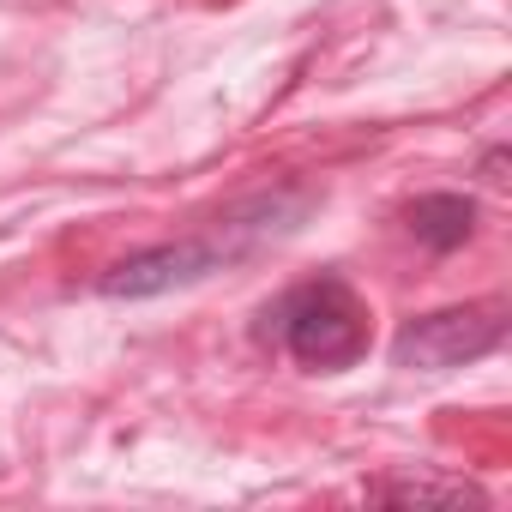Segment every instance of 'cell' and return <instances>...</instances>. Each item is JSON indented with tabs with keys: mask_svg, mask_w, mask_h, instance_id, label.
<instances>
[{
	"mask_svg": "<svg viewBox=\"0 0 512 512\" xmlns=\"http://www.w3.org/2000/svg\"><path fill=\"white\" fill-rule=\"evenodd\" d=\"M404 229L428 253H458L476 235V199H464V193H422V199L404 205Z\"/></svg>",
	"mask_w": 512,
	"mask_h": 512,
	"instance_id": "277c9868",
	"label": "cell"
},
{
	"mask_svg": "<svg viewBox=\"0 0 512 512\" xmlns=\"http://www.w3.org/2000/svg\"><path fill=\"white\" fill-rule=\"evenodd\" d=\"M506 302H464V308H434V314H416L398 326L392 338V362L410 368V374H452V368H470L482 356H494L506 344Z\"/></svg>",
	"mask_w": 512,
	"mask_h": 512,
	"instance_id": "3957f363",
	"label": "cell"
},
{
	"mask_svg": "<svg viewBox=\"0 0 512 512\" xmlns=\"http://www.w3.org/2000/svg\"><path fill=\"white\" fill-rule=\"evenodd\" d=\"M374 500H398V506H422V500H440V506H482L488 494L476 482H434V476H398V482H380Z\"/></svg>",
	"mask_w": 512,
	"mask_h": 512,
	"instance_id": "5b68a950",
	"label": "cell"
},
{
	"mask_svg": "<svg viewBox=\"0 0 512 512\" xmlns=\"http://www.w3.org/2000/svg\"><path fill=\"white\" fill-rule=\"evenodd\" d=\"M253 338L284 350L308 374H344L374 344V308H368V296L350 278L320 272V278L290 284L278 302H266Z\"/></svg>",
	"mask_w": 512,
	"mask_h": 512,
	"instance_id": "7a4b0ae2",
	"label": "cell"
},
{
	"mask_svg": "<svg viewBox=\"0 0 512 512\" xmlns=\"http://www.w3.org/2000/svg\"><path fill=\"white\" fill-rule=\"evenodd\" d=\"M500 169H506V151H488V157H482V175L500 181Z\"/></svg>",
	"mask_w": 512,
	"mask_h": 512,
	"instance_id": "8992f818",
	"label": "cell"
},
{
	"mask_svg": "<svg viewBox=\"0 0 512 512\" xmlns=\"http://www.w3.org/2000/svg\"><path fill=\"white\" fill-rule=\"evenodd\" d=\"M308 211H314V193H308V187L253 193V199L229 205L223 217H211L199 235L157 241V247H139V253H127V260H115V266L97 278V296H103V302H151V296L205 284V278H217L223 266H235V260H247V253L284 241Z\"/></svg>",
	"mask_w": 512,
	"mask_h": 512,
	"instance_id": "6da1fadb",
	"label": "cell"
}]
</instances>
